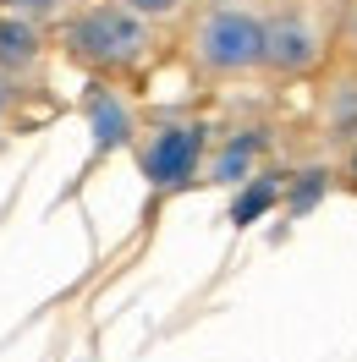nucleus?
<instances>
[{
	"label": "nucleus",
	"instance_id": "obj_6",
	"mask_svg": "<svg viewBox=\"0 0 357 362\" xmlns=\"http://www.w3.org/2000/svg\"><path fill=\"white\" fill-rule=\"evenodd\" d=\"M269 198H275V187H269V181H259V187H253V192H247L242 204L231 209V214H237V226H247V220H253V214H264V209H269Z\"/></svg>",
	"mask_w": 357,
	"mask_h": 362
},
{
	"label": "nucleus",
	"instance_id": "obj_5",
	"mask_svg": "<svg viewBox=\"0 0 357 362\" xmlns=\"http://www.w3.org/2000/svg\"><path fill=\"white\" fill-rule=\"evenodd\" d=\"M247 159H253V137H247V143H231V148H225L220 154V165H215V176L220 181H237L247 170Z\"/></svg>",
	"mask_w": 357,
	"mask_h": 362
},
{
	"label": "nucleus",
	"instance_id": "obj_2",
	"mask_svg": "<svg viewBox=\"0 0 357 362\" xmlns=\"http://www.w3.org/2000/svg\"><path fill=\"white\" fill-rule=\"evenodd\" d=\"M198 55L215 71H242L253 61H264V28L247 11H215L198 33Z\"/></svg>",
	"mask_w": 357,
	"mask_h": 362
},
{
	"label": "nucleus",
	"instance_id": "obj_3",
	"mask_svg": "<svg viewBox=\"0 0 357 362\" xmlns=\"http://www.w3.org/2000/svg\"><path fill=\"white\" fill-rule=\"evenodd\" d=\"M198 154H203V127H165V132H154V143L143 148V170H149L154 187L176 192V187L193 181Z\"/></svg>",
	"mask_w": 357,
	"mask_h": 362
},
{
	"label": "nucleus",
	"instance_id": "obj_8",
	"mask_svg": "<svg viewBox=\"0 0 357 362\" xmlns=\"http://www.w3.org/2000/svg\"><path fill=\"white\" fill-rule=\"evenodd\" d=\"M127 6H132V11H171L176 0H127Z\"/></svg>",
	"mask_w": 357,
	"mask_h": 362
},
{
	"label": "nucleus",
	"instance_id": "obj_9",
	"mask_svg": "<svg viewBox=\"0 0 357 362\" xmlns=\"http://www.w3.org/2000/svg\"><path fill=\"white\" fill-rule=\"evenodd\" d=\"M352 176H357V154H352Z\"/></svg>",
	"mask_w": 357,
	"mask_h": 362
},
{
	"label": "nucleus",
	"instance_id": "obj_7",
	"mask_svg": "<svg viewBox=\"0 0 357 362\" xmlns=\"http://www.w3.org/2000/svg\"><path fill=\"white\" fill-rule=\"evenodd\" d=\"M99 132H105V143H121V132H127V121H121V110H115L110 99L99 105Z\"/></svg>",
	"mask_w": 357,
	"mask_h": 362
},
{
	"label": "nucleus",
	"instance_id": "obj_1",
	"mask_svg": "<svg viewBox=\"0 0 357 362\" xmlns=\"http://www.w3.org/2000/svg\"><path fill=\"white\" fill-rule=\"evenodd\" d=\"M149 45V33L137 17L127 11H89L83 23L72 28V49L83 61H99V66H121V61H137Z\"/></svg>",
	"mask_w": 357,
	"mask_h": 362
},
{
	"label": "nucleus",
	"instance_id": "obj_4",
	"mask_svg": "<svg viewBox=\"0 0 357 362\" xmlns=\"http://www.w3.org/2000/svg\"><path fill=\"white\" fill-rule=\"evenodd\" d=\"M264 61H275V66H286V71H302L313 61V33H308V23L286 17V23L264 28Z\"/></svg>",
	"mask_w": 357,
	"mask_h": 362
}]
</instances>
